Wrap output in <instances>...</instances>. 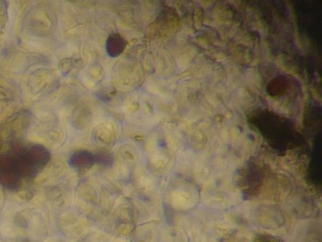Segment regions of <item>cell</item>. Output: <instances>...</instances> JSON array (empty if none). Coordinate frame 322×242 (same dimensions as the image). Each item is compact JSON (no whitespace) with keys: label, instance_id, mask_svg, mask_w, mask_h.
<instances>
[{"label":"cell","instance_id":"3","mask_svg":"<svg viewBox=\"0 0 322 242\" xmlns=\"http://www.w3.org/2000/svg\"><path fill=\"white\" fill-rule=\"evenodd\" d=\"M95 162L103 165H111L113 163V157L107 153H98L95 155Z\"/></svg>","mask_w":322,"mask_h":242},{"label":"cell","instance_id":"1","mask_svg":"<svg viewBox=\"0 0 322 242\" xmlns=\"http://www.w3.org/2000/svg\"><path fill=\"white\" fill-rule=\"evenodd\" d=\"M127 44V40L120 34L112 33L108 36L106 43L107 53L111 57H117L123 53Z\"/></svg>","mask_w":322,"mask_h":242},{"label":"cell","instance_id":"2","mask_svg":"<svg viewBox=\"0 0 322 242\" xmlns=\"http://www.w3.org/2000/svg\"><path fill=\"white\" fill-rule=\"evenodd\" d=\"M68 162L75 169H90L95 163V155L88 151L75 152Z\"/></svg>","mask_w":322,"mask_h":242},{"label":"cell","instance_id":"4","mask_svg":"<svg viewBox=\"0 0 322 242\" xmlns=\"http://www.w3.org/2000/svg\"><path fill=\"white\" fill-rule=\"evenodd\" d=\"M254 242H283L278 239V238L274 237L272 236H269V235H263L261 236H258L256 238V240Z\"/></svg>","mask_w":322,"mask_h":242}]
</instances>
